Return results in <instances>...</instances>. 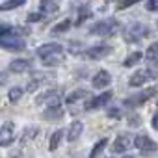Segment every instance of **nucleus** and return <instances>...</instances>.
<instances>
[{"instance_id":"f257e3e1","label":"nucleus","mask_w":158,"mask_h":158,"mask_svg":"<svg viewBox=\"0 0 158 158\" xmlns=\"http://www.w3.org/2000/svg\"><path fill=\"white\" fill-rule=\"evenodd\" d=\"M117 32H119V23H117V19H114V17H108V19H104V21H99V23H95V24L89 28V34L99 35V37H112V35H115Z\"/></svg>"},{"instance_id":"f03ea898","label":"nucleus","mask_w":158,"mask_h":158,"mask_svg":"<svg viewBox=\"0 0 158 158\" xmlns=\"http://www.w3.org/2000/svg\"><path fill=\"white\" fill-rule=\"evenodd\" d=\"M149 34H151V28L147 24H143V23H132V24H128L125 28V34L123 35H125V41L127 43H139Z\"/></svg>"},{"instance_id":"7ed1b4c3","label":"nucleus","mask_w":158,"mask_h":158,"mask_svg":"<svg viewBox=\"0 0 158 158\" xmlns=\"http://www.w3.org/2000/svg\"><path fill=\"white\" fill-rule=\"evenodd\" d=\"M158 76V71H154V69H138V71H134V74L128 78V86L130 88H139V86H143V84H149L151 80H154V78Z\"/></svg>"},{"instance_id":"20e7f679","label":"nucleus","mask_w":158,"mask_h":158,"mask_svg":"<svg viewBox=\"0 0 158 158\" xmlns=\"http://www.w3.org/2000/svg\"><path fill=\"white\" fill-rule=\"evenodd\" d=\"M0 45H2V48L11 50V52H21V50H24V48H26L24 39H23V37H19V35L15 34V30H13V32H10V34L0 35Z\"/></svg>"},{"instance_id":"39448f33","label":"nucleus","mask_w":158,"mask_h":158,"mask_svg":"<svg viewBox=\"0 0 158 158\" xmlns=\"http://www.w3.org/2000/svg\"><path fill=\"white\" fill-rule=\"evenodd\" d=\"M134 136L132 134H128V132H125V134H119L115 139H114V143H112V147H110V151H112V154H125L132 145H134Z\"/></svg>"},{"instance_id":"423d86ee","label":"nucleus","mask_w":158,"mask_h":158,"mask_svg":"<svg viewBox=\"0 0 158 158\" xmlns=\"http://www.w3.org/2000/svg\"><path fill=\"white\" fill-rule=\"evenodd\" d=\"M15 123L13 121H4L2 127H0V147H10L13 141H15V136H17V130H15Z\"/></svg>"},{"instance_id":"0eeeda50","label":"nucleus","mask_w":158,"mask_h":158,"mask_svg":"<svg viewBox=\"0 0 158 158\" xmlns=\"http://www.w3.org/2000/svg\"><path fill=\"white\" fill-rule=\"evenodd\" d=\"M35 104H37V106H41V104H47V106H60V104H61V91L56 89V88L47 89V91H43L41 95H37Z\"/></svg>"},{"instance_id":"6e6552de","label":"nucleus","mask_w":158,"mask_h":158,"mask_svg":"<svg viewBox=\"0 0 158 158\" xmlns=\"http://www.w3.org/2000/svg\"><path fill=\"white\" fill-rule=\"evenodd\" d=\"M154 93H156V89H154V88L143 89V91H139V93H136V95H132V97H127V99L123 101V104H125V106H128V108H138V106L145 104L151 97H154Z\"/></svg>"},{"instance_id":"1a4fd4ad","label":"nucleus","mask_w":158,"mask_h":158,"mask_svg":"<svg viewBox=\"0 0 158 158\" xmlns=\"http://www.w3.org/2000/svg\"><path fill=\"white\" fill-rule=\"evenodd\" d=\"M112 52H114V47H110V45H97V47L88 48L84 52V58L86 60H91V61H97V60H104Z\"/></svg>"},{"instance_id":"9d476101","label":"nucleus","mask_w":158,"mask_h":158,"mask_svg":"<svg viewBox=\"0 0 158 158\" xmlns=\"http://www.w3.org/2000/svg\"><path fill=\"white\" fill-rule=\"evenodd\" d=\"M134 147L139 151V152H143V154H149V152H156L158 151V145H156V141L152 139V138H149V136H136V139H134Z\"/></svg>"},{"instance_id":"9b49d317","label":"nucleus","mask_w":158,"mask_h":158,"mask_svg":"<svg viewBox=\"0 0 158 158\" xmlns=\"http://www.w3.org/2000/svg\"><path fill=\"white\" fill-rule=\"evenodd\" d=\"M54 78H56L54 73H35V74L32 76V80L28 82V86H26V91H28V93H34L39 86H43V84L54 80Z\"/></svg>"},{"instance_id":"f8f14e48","label":"nucleus","mask_w":158,"mask_h":158,"mask_svg":"<svg viewBox=\"0 0 158 158\" xmlns=\"http://www.w3.org/2000/svg\"><path fill=\"white\" fill-rule=\"evenodd\" d=\"M112 84V74L108 73V71H99V73H95V76L91 78V86L95 88V89H104V88H108Z\"/></svg>"},{"instance_id":"ddd939ff","label":"nucleus","mask_w":158,"mask_h":158,"mask_svg":"<svg viewBox=\"0 0 158 158\" xmlns=\"http://www.w3.org/2000/svg\"><path fill=\"white\" fill-rule=\"evenodd\" d=\"M110 99H112V91H104V93H101V95H97V97H89L84 108H86V110L101 108V106H104L106 102H110Z\"/></svg>"},{"instance_id":"4468645a","label":"nucleus","mask_w":158,"mask_h":158,"mask_svg":"<svg viewBox=\"0 0 158 158\" xmlns=\"http://www.w3.org/2000/svg\"><path fill=\"white\" fill-rule=\"evenodd\" d=\"M32 65H34L32 60H28V58H17V60H13V61L8 65V69H10V73H17V74H21V73L32 69Z\"/></svg>"},{"instance_id":"2eb2a0df","label":"nucleus","mask_w":158,"mask_h":158,"mask_svg":"<svg viewBox=\"0 0 158 158\" xmlns=\"http://www.w3.org/2000/svg\"><path fill=\"white\" fill-rule=\"evenodd\" d=\"M82 132H84V123L82 121H73L71 125H69V128H67V141L69 143H74L78 138L82 136Z\"/></svg>"},{"instance_id":"dca6fc26","label":"nucleus","mask_w":158,"mask_h":158,"mask_svg":"<svg viewBox=\"0 0 158 158\" xmlns=\"http://www.w3.org/2000/svg\"><path fill=\"white\" fill-rule=\"evenodd\" d=\"M89 97H91V93L88 89H74V91H71L65 97V102L67 104H76V102H80V101H88Z\"/></svg>"},{"instance_id":"f3484780","label":"nucleus","mask_w":158,"mask_h":158,"mask_svg":"<svg viewBox=\"0 0 158 158\" xmlns=\"http://www.w3.org/2000/svg\"><path fill=\"white\" fill-rule=\"evenodd\" d=\"M41 61H43V65H47V67H58V65H61V63L65 61V54H63V50H58V52H54V54H48V56L41 58Z\"/></svg>"},{"instance_id":"a211bd4d","label":"nucleus","mask_w":158,"mask_h":158,"mask_svg":"<svg viewBox=\"0 0 158 158\" xmlns=\"http://www.w3.org/2000/svg\"><path fill=\"white\" fill-rule=\"evenodd\" d=\"M63 115H65V112H63L61 104L60 106H47V110L43 112V119L45 121H60Z\"/></svg>"},{"instance_id":"6ab92c4d","label":"nucleus","mask_w":158,"mask_h":158,"mask_svg":"<svg viewBox=\"0 0 158 158\" xmlns=\"http://www.w3.org/2000/svg\"><path fill=\"white\" fill-rule=\"evenodd\" d=\"M58 50H63V47H61L60 43H45V45H39V47H37L35 54H37L39 58H45V56L54 54V52H58Z\"/></svg>"},{"instance_id":"aec40b11","label":"nucleus","mask_w":158,"mask_h":158,"mask_svg":"<svg viewBox=\"0 0 158 158\" xmlns=\"http://www.w3.org/2000/svg\"><path fill=\"white\" fill-rule=\"evenodd\" d=\"M37 132H39V128L35 127V125H30V127H26L24 130H23V136H21V143L23 145H26V143H30L35 136H37Z\"/></svg>"},{"instance_id":"412c9836","label":"nucleus","mask_w":158,"mask_h":158,"mask_svg":"<svg viewBox=\"0 0 158 158\" xmlns=\"http://www.w3.org/2000/svg\"><path fill=\"white\" fill-rule=\"evenodd\" d=\"M141 60H143V52H141V50H136V52H130L123 63H125V67H134V65H138Z\"/></svg>"},{"instance_id":"4be33fe9","label":"nucleus","mask_w":158,"mask_h":158,"mask_svg":"<svg viewBox=\"0 0 158 158\" xmlns=\"http://www.w3.org/2000/svg\"><path fill=\"white\" fill-rule=\"evenodd\" d=\"M61 139H63V130H61V128L56 130V132H52V136H50V139H48V149H50V151H56V149L60 147Z\"/></svg>"},{"instance_id":"5701e85b","label":"nucleus","mask_w":158,"mask_h":158,"mask_svg":"<svg viewBox=\"0 0 158 158\" xmlns=\"http://www.w3.org/2000/svg\"><path fill=\"white\" fill-rule=\"evenodd\" d=\"M108 143H110V139H108L106 136H104V138H101V139H99V141L95 143V147L91 149V152H89V156H91V158H95V156H99V154H101V152H102V151H104V149L108 147Z\"/></svg>"},{"instance_id":"b1692460","label":"nucleus","mask_w":158,"mask_h":158,"mask_svg":"<svg viewBox=\"0 0 158 158\" xmlns=\"http://www.w3.org/2000/svg\"><path fill=\"white\" fill-rule=\"evenodd\" d=\"M147 61L152 65H158V43H152L147 48Z\"/></svg>"},{"instance_id":"393cba45","label":"nucleus","mask_w":158,"mask_h":158,"mask_svg":"<svg viewBox=\"0 0 158 158\" xmlns=\"http://www.w3.org/2000/svg\"><path fill=\"white\" fill-rule=\"evenodd\" d=\"M23 4H26V0H6V2H2L0 10H2V11H10V10H17V8H21Z\"/></svg>"},{"instance_id":"a878e982","label":"nucleus","mask_w":158,"mask_h":158,"mask_svg":"<svg viewBox=\"0 0 158 158\" xmlns=\"http://www.w3.org/2000/svg\"><path fill=\"white\" fill-rule=\"evenodd\" d=\"M71 26H73V21H71V19H63L61 23H58V24L52 28V34H54V35H58V34H63V32H67Z\"/></svg>"},{"instance_id":"bb28decb","label":"nucleus","mask_w":158,"mask_h":158,"mask_svg":"<svg viewBox=\"0 0 158 158\" xmlns=\"http://www.w3.org/2000/svg\"><path fill=\"white\" fill-rule=\"evenodd\" d=\"M23 93H24V89H23V88H19V86L11 88V89L8 91V99H10V102H19V101H21V97H23Z\"/></svg>"},{"instance_id":"cd10ccee","label":"nucleus","mask_w":158,"mask_h":158,"mask_svg":"<svg viewBox=\"0 0 158 158\" xmlns=\"http://www.w3.org/2000/svg\"><path fill=\"white\" fill-rule=\"evenodd\" d=\"M58 10V0H41V11L45 13V11H48V13H52V11H56Z\"/></svg>"},{"instance_id":"c85d7f7f","label":"nucleus","mask_w":158,"mask_h":158,"mask_svg":"<svg viewBox=\"0 0 158 158\" xmlns=\"http://www.w3.org/2000/svg\"><path fill=\"white\" fill-rule=\"evenodd\" d=\"M138 2H141V0H121L119 8H121V10H127V8H130V6H136Z\"/></svg>"},{"instance_id":"c756f323","label":"nucleus","mask_w":158,"mask_h":158,"mask_svg":"<svg viewBox=\"0 0 158 158\" xmlns=\"http://www.w3.org/2000/svg\"><path fill=\"white\" fill-rule=\"evenodd\" d=\"M41 17H43V11L41 13H30L26 17V23H37V21H41Z\"/></svg>"},{"instance_id":"7c9ffc66","label":"nucleus","mask_w":158,"mask_h":158,"mask_svg":"<svg viewBox=\"0 0 158 158\" xmlns=\"http://www.w3.org/2000/svg\"><path fill=\"white\" fill-rule=\"evenodd\" d=\"M147 10L149 11H158V0H147Z\"/></svg>"},{"instance_id":"2f4dec72","label":"nucleus","mask_w":158,"mask_h":158,"mask_svg":"<svg viewBox=\"0 0 158 158\" xmlns=\"http://www.w3.org/2000/svg\"><path fill=\"white\" fill-rule=\"evenodd\" d=\"M151 125H152V128H154V130H158V112L152 115V119H151Z\"/></svg>"},{"instance_id":"473e14b6","label":"nucleus","mask_w":158,"mask_h":158,"mask_svg":"<svg viewBox=\"0 0 158 158\" xmlns=\"http://www.w3.org/2000/svg\"><path fill=\"white\" fill-rule=\"evenodd\" d=\"M110 117H114V119H117V117H121V112L117 114V110H110Z\"/></svg>"}]
</instances>
